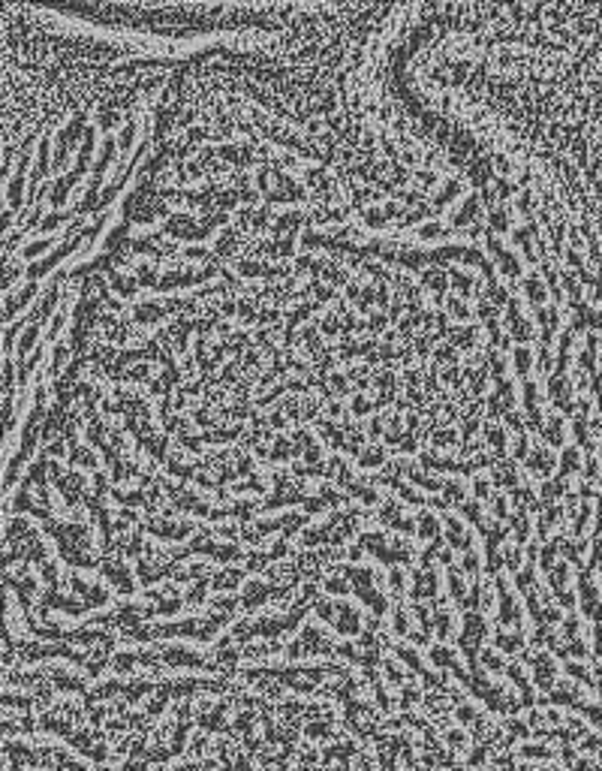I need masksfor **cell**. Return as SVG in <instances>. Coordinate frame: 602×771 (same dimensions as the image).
<instances>
[{
    "mask_svg": "<svg viewBox=\"0 0 602 771\" xmlns=\"http://www.w3.org/2000/svg\"><path fill=\"white\" fill-rule=\"evenodd\" d=\"M515 365H518L521 374L527 371V368H530V352H527V350H518V352H515Z\"/></svg>",
    "mask_w": 602,
    "mask_h": 771,
    "instance_id": "obj_1",
    "label": "cell"
}]
</instances>
